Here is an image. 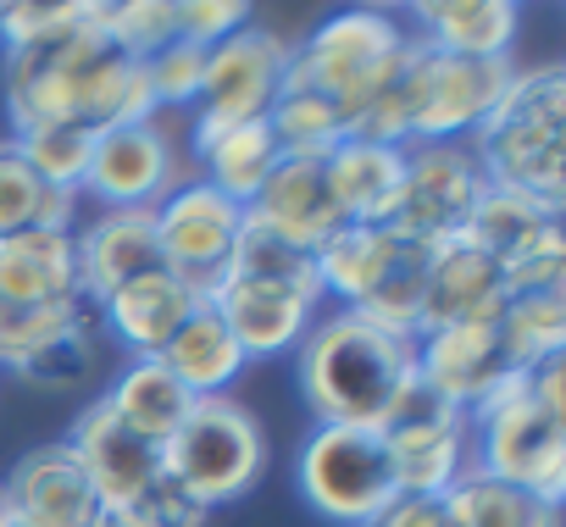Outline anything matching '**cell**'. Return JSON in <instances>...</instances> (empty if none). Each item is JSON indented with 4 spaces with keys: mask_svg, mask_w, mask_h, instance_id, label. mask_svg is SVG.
<instances>
[{
    "mask_svg": "<svg viewBox=\"0 0 566 527\" xmlns=\"http://www.w3.org/2000/svg\"><path fill=\"white\" fill-rule=\"evenodd\" d=\"M7 112L18 134L45 123H84L101 134L156 117V101L145 84V62L123 56L90 7L84 29L34 51H7Z\"/></svg>",
    "mask_w": 566,
    "mask_h": 527,
    "instance_id": "obj_1",
    "label": "cell"
},
{
    "mask_svg": "<svg viewBox=\"0 0 566 527\" xmlns=\"http://www.w3.org/2000/svg\"><path fill=\"white\" fill-rule=\"evenodd\" d=\"M411 378H417V339L389 334L361 312H328L301 339V394L317 428L378 433Z\"/></svg>",
    "mask_w": 566,
    "mask_h": 527,
    "instance_id": "obj_2",
    "label": "cell"
},
{
    "mask_svg": "<svg viewBox=\"0 0 566 527\" xmlns=\"http://www.w3.org/2000/svg\"><path fill=\"white\" fill-rule=\"evenodd\" d=\"M489 189H511L544 205H566V73H511L494 112L467 134Z\"/></svg>",
    "mask_w": 566,
    "mask_h": 527,
    "instance_id": "obj_3",
    "label": "cell"
},
{
    "mask_svg": "<svg viewBox=\"0 0 566 527\" xmlns=\"http://www.w3.org/2000/svg\"><path fill=\"white\" fill-rule=\"evenodd\" d=\"M478 472L560 505L566 499V361H544L511 378L472 411Z\"/></svg>",
    "mask_w": 566,
    "mask_h": 527,
    "instance_id": "obj_4",
    "label": "cell"
},
{
    "mask_svg": "<svg viewBox=\"0 0 566 527\" xmlns=\"http://www.w3.org/2000/svg\"><path fill=\"white\" fill-rule=\"evenodd\" d=\"M406 45H411V34L389 12H373V7L339 12L290 51L283 89L334 101L345 112V128H350L361 117V106L395 78V67L406 62Z\"/></svg>",
    "mask_w": 566,
    "mask_h": 527,
    "instance_id": "obj_5",
    "label": "cell"
},
{
    "mask_svg": "<svg viewBox=\"0 0 566 527\" xmlns=\"http://www.w3.org/2000/svg\"><path fill=\"white\" fill-rule=\"evenodd\" d=\"M167 477H178L206 510L244 499L266 472V433L233 394H206L161 444Z\"/></svg>",
    "mask_w": 566,
    "mask_h": 527,
    "instance_id": "obj_6",
    "label": "cell"
},
{
    "mask_svg": "<svg viewBox=\"0 0 566 527\" xmlns=\"http://www.w3.org/2000/svg\"><path fill=\"white\" fill-rule=\"evenodd\" d=\"M301 494L317 516L339 527H373L395 499V466L373 428H317L301 444Z\"/></svg>",
    "mask_w": 566,
    "mask_h": 527,
    "instance_id": "obj_7",
    "label": "cell"
},
{
    "mask_svg": "<svg viewBox=\"0 0 566 527\" xmlns=\"http://www.w3.org/2000/svg\"><path fill=\"white\" fill-rule=\"evenodd\" d=\"M461 239L472 250H483L505 273L511 295L566 289V222H560V205H544V200H527V194H511V189H483V200L472 205Z\"/></svg>",
    "mask_w": 566,
    "mask_h": 527,
    "instance_id": "obj_8",
    "label": "cell"
},
{
    "mask_svg": "<svg viewBox=\"0 0 566 527\" xmlns=\"http://www.w3.org/2000/svg\"><path fill=\"white\" fill-rule=\"evenodd\" d=\"M378 439L389 450L400 494L444 499L461 483V472L472 466V417L455 411L450 400H439L422 378H411L400 389V400L389 405Z\"/></svg>",
    "mask_w": 566,
    "mask_h": 527,
    "instance_id": "obj_9",
    "label": "cell"
},
{
    "mask_svg": "<svg viewBox=\"0 0 566 527\" xmlns=\"http://www.w3.org/2000/svg\"><path fill=\"white\" fill-rule=\"evenodd\" d=\"M511 73H516L511 56L505 62H467V56H439L422 40H411V56H406L411 145H467V134L505 95Z\"/></svg>",
    "mask_w": 566,
    "mask_h": 527,
    "instance_id": "obj_10",
    "label": "cell"
},
{
    "mask_svg": "<svg viewBox=\"0 0 566 527\" xmlns=\"http://www.w3.org/2000/svg\"><path fill=\"white\" fill-rule=\"evenodd\" d=\"M290 40L272 29H239L222 45L206 51V78H200V112H195V145L217 139L222 128L239 123H261L277 95H283V73H290Z\"/></svg>",
    "mask_w": 566,
    "mask_h": 527,
    "instance_id": "obj_11",
    "label": "cell"
},
{
    "mask_svg": "<svg viewBox=\"0 0 566 527\" xmlns=\"http://www.w3.org/2000/svg\"><path fill=\"white\" fill-rule=\"evenodd\" d=\"M239 222H244V205L217 194L211 183L189 178L184 189H172L161 205H156V244H161V267L195 295L211 306V295L222 289L228 278V255H233V239H239Z\"/></svg>",
    "mask_w": 566,
    "mask_h": 527,
    "instance_id": "obj_12",
    "label": "cell"
},
{
    "mask_svg": "<svg viewBox=\"0 0 566 527\" xmlns=\"http://www.w3.org/2000/svg\"><path fill=\"white\" fill-rule=\"evenodd\" d=\"M483 189V167L467 145H406V178L384 228L417 244H450L461 239Z\"/></svg>",
    "mask_w": 566,
    "mask_h": 527,
    "instance_id": "obj_13",
    "label": "cell"
},
{
    "mask_svg": "<svg viewBox=\"0 0 566 527\" xmlns=\"http://www.w3.org/2000/svg\"><path fill=\"white\" fill-rule=\"evenodd\" d=\"M184 183H189V172H184L178 139L156 117L117 123V128H101L95 134V156H90L84 189L101 194L112 211H123V205H150L156 211Z\"/></svg>",
    "mask_w": 566,
    "mask_h": 527,
    "instance_id": "obj_14",
    "label": "cell"
},
{
    "mask_svg": "<svg viewBox=\"0 0 566 527\" xmlns=\"http://www.w3.org/2000/svg\"><path fill=\"white\" fill-rule=\"evenodd\" d=\"M0 499L7 516L29 527H106V505L67 439L18 455V466L0 477Z\"/></svg>",
    "mask_w": 566,
    "mask_h": 527,
    "instance_id": "obj_15",
    "label": "cell"
},
{
    "mask_svg": "<svg viewBox=\"0 0 566 527\" xmlns=\"http://www.w3.org/2000/svg\"><path fill=\"white\" fill-rule=\"evenodd\" d=\"M417 378L450 400L455 411H478L483 400H494L511 378H522V367L505 356L494 323H478V328H439V334H422L417 339Z\"/></svg>",
    "mask_w": 566,
    "mask_h": 527,
    "instance_id": "obj_16",
    "label": "cell"
},
{
    "mask_svg": "<svg viewBox=\"0 0 566 527\" xmlns=\"http://www.w3.org/2000/svg\"><path fill=\"white\" fill-rule=\"evenodd\" d=\"M511 289L505 273L483 250H472L467 239L433 244L428 255V284H422V317H417V339L439 334V328H478L494 323L505 312Z\"/></svg>",
    "mask_w": 566,
    "mask_h": 527,
    "instance_id": "obj_17",
    "label": "cell"
},
{
    "mask_svg": "<svg viewBox=\"0 0 566 527\" xmlns=\"http://www.w3.org/2000/svg\"><path fill=\"white\" fill-rule=\"evenodd\" d=\"M161 273V244H156V211L150 205H123L95 217L78 233V295L90 312H101L123 284Z\"/></svg>",
    "mask_w": 566,
    "mask_h": 527,
    "instance_id": "obj_18",
    "label": "cell"
},
{
    "mask_svg": "<svg viewBox=\"0 0 566 527\" xmlns=\"http://www.w3.org/2000/svg\"><path fill=\"white\" fill-rule=\"evenodd\" d=\"M317 306H323L317 295H301L290 284H261V278H222V289L211 295V312L222 317V328L233 334L244 361L295 350L312 334Z\"/></svg>",
    "mask_w": 566,
    "mask_h": 527,
    "instance_id": "obj_19",
    "label": "cell"
},
{
    "mask_svg": "<svg viewBox=\"0 0 566 527\" xmlns=\"http://www.w3.org/2000/svg\"><path fill=\"white\" fill-rule=\"evenodd\" d=\"M73 455L84 461V472H90V483H95V494H101V505H106V521L123 510V505H134L167 466H161V444H150V439H139L134 428H123L112 411H106V400H95L78 422H73Z\"/></svg>",
    "mask_w": 566,
    "mask_h": 527,
    "instance_id": "obj_20",
    "label": "cell"
},
{
    "mask_svg": "<svg viewBox=\"0 0 566 527\" xmlns=\"http://www.w3.org/2000/svg\"><path fill=\"white\" fill-rule=\"evenodd\" d=\"M250 217H261L266 228H277L283 239H295L306 250L328 244L345 217L334 205V189H328V167L323 156H277V167L266 172L261 194L244 205Z\"/></svg>",
    "mask_w": 566,
    "mask_h": 527,
    "instance_id": "obj_21",
    "label": "cell"
},
{
    "mask_svg": "<svg viewBox=\"0 0 566 527\" xmlns=\"http://www.w3.org/2000/svg\"><path fill=\"white\" fill-rule=\"evenodd\" d=\"M0 295L18 306H78V233L34 228L0 239Z\"/></svg>",
    "mask_w": 566,
    "mask_h": 527,
    "instance_id": "obj_22",
    "label": "cell"
},
{
    "mask_svg": "<svg viewBox=\"0 0 566 527\" xmlns=\"http://www.w3.org/2000/svg\"><path fill=\"white\" fill-rule=\"evenodd\" d=\"M195 306H206V301H195V295L161 267V273H145V278L123 284V289L101 306V317H106V328L117 334V345H123L134 361H145V356H161V350H167V339L189 323Z\"/></svg>",
    "mask_w": 566,
    "mask_h": 527,
    "instance_id": "obj_23",
    "label": "cell"
},
{
    "mask_svg": "<svg viewBox=\"0 0 566 527\" xmlns=\"http://www.w3.org/2000/svg\"><path fill=\"white\" fill-rule=\"evenodd\" d=\"M417 23H422L417 40L439 56L505 62L522 29V12L511 0H428V7H417Z\"/></svg>",
    "mask_w": 566,
    "mask_h": 527,
    "instance_id": "obj_24",
    "label": "cell"
},
{
    "mask_svg": "<svg viewBox=\"0 0 566 527\" xmlns=\"http://www.w3.org/2000/svg\"><path fill=\"white\" fill-rule=\"evenodd\" d=\"M323 167H328V189H334V205L345 222H367V228L389 222L400 178H406V150L373 145V139H345L323 156Z\"/></svg>",
    "mask_w": 566,
    "mask_h": 527,
    "instance_id": "obj_25",
    "label": "cell"
},
{
    "mask_svg": "<svg viewBox=\"0 0 566 527\" xmlns=\"http://www.w3.org/2000/svg\"><path fill=\"white\" fill-rule=\"evenodd\" d=\"M195 400H206V394H228V383L239 378V367H244V350L233 345V334L222 328V317L211 312V306H195L189 312V323L167 339V350L156 356Z\"/></svg>",
    "mask_w": 566,
    "mask_h": 527,
    "instance_id": "obj_26",
    "label": "cell"
},
{
    "mask_svg": "<svg viewBox=\"0 0 566 527\" xmlns=\"http://www.w3.org/2000/svg\"><path fill=\"white\" fill-rule=\"evenodd\" d=\"M101 400H106V411H112L123 428H134V433L150 439V444H167L172 428H178V422L189 417V405H195V394H189L156 356L134 361Z\"/></svg>",
    "mask_w": 566,
    "mask_h": 527,
    "instance_id": "obj_27",
    "label": "cell"
},
{
    "mask_svg": "<svg viewBox=\"0 0 566 527\" xmlns=\"http://www.w3.org/2000/svg\"><path fill=\"white\" fill-rule=\"evenodd\" d=\"M195 161H200V183H211L217 194L250 205L266 183V172L277 167V139L261 123H239V128H222L217 139L195 145Z\"/></svg>",
    "mask_w": 566,
    "mask_h": 527,
    "instance_id": "obj_28",
    "label": "cell"
},
{
    "mask_svg": "<svg viewBox=\"0 0 566 527\" xmlns=\"http://www.w3.org/2000/svg\"><path fill=\"white\" fill-rule=\"evenodd\" d=\"M494 334L522 372H533L544 361H566V289L511 295L505 312L494 317Z\"/></svg>",
    "mask_w": 566,
    "mask_h": 527,
    "instance_id": "obj_29",
    "label": "cell"
},
{
    "mask_svg": "<svg viewBox=\"0 0 566 527\" xmlns=\"http://www.w3.org/2000/svg\"><path fill=\"white\" fill-rule=\"evenodd\" d=\"M444 510L455 527H560V505H544L478 466L461 472V483L444 494Z\"/></svg>",
    "mask_w": 566,
    "mask_h": 527,
    "instance_id": "obj_30",
    "label": "cell"
},
{
    "mask_svg": "<svg viewBox=\"0 0 566 527\" xmlns=\"http://www.w3.org/2000/svg\"><path fill=\"white\" fill-rule=\"evenodd\" d=\"M228 278H261V284H290L301 295H317L323 301V284H317V261L306 244L283 239L277 228H266L261 217L244 211L239 222V239H233V255H228Z\"/></svg>",
    "mask_w": 566,
    "mask_h": 527,
    "instance_id": "obj_31",
    "label": "cell"
},
{
    "mask_svg": "<svg viewBox=\"0 0 566 527\" xmlns=\"http://www.w3.org/2000/svg\"><path fill=\"white\" fill-rule=\"evenodd\" d=\"M73 211L78 194L51 189L45 178L29 172V161L12 145H0V239L34 233V228H73Z\"/></svg>",
    "mask_w": 566,
    "mask_h": 527,
    "instance_id": "obj_32",
    "label": "cell"
},
{
    "mask_svg": "<svg viewBox=\"0 0 566 527\" xmlns=\"http://www.w3.org/2000/svg\"><path fill=\"white\" fill-rule=\"evenodd\" d=\"M12 150L29 161L34 178H45L51 189L62 194H78L84 178H90V156H95V128L84 123H45V128H29L12 139Z\"/></svg>",
    "mask_w": 566,
    "mask_h": 527,
    "instance_id": "obj_33",
    "label": "cell"
},
{
    "mask_svg": "<svg viewBox=\"0 0 566 527\" xmlns=\"http://www.w3.org/2000/svg\"><path fill=\"white\" fill-rule=\"evenodd\" d=\"M266 128H272V139H277V156H328L334 145L350 139L345 112H339L334 101L301 95V89H295V95H290V89L277 95V106L266 112Z\"/></svg>",
    "mask_w": 566,
    "mask_h": 527,
    "instance_id": "obj_34",
    "label": "cell"
},
{
    "mask_svg": "<svg viewBox=\"0 0 566 527\" xmlns=\"http://www.w3.org/2000/svg\"><path fill=\"white\" fill-rule=\"evenodd\" d=\"M95 312L78 306H18L0 295V367H23L34 350H45L51 339L73 334L78 323H90Z\"/></svg>",
    "mask_w": 566,
    "mask_h": 527,
    "instance_id": "obj_35",
    "label": "cell"
},
{
    "mask_svg": "<svg viewBox=\"0 0 566 527\" xmlns=\"http://www.w3.org/2000/svg\"><path fill=\"white\" fill-rule=\"evenodd\" d=\"M95 18L134 62H150L161 45L178 40V0H123V7H95Z\"/></svg>",
    "mask_w": 566,
    "mask_h": 527,
    "instance_id": "obj_36",
    "label": "cell"
},
{
    "mask_svg": "<svg viewBox=\"0 0 566 527\" xmlns=\"http://www.w3.org/2000/svg\"><path fill=\"white\" fill-rule=\"evenodd\" d=\"M95 0H18V7H0V40L7 51H34L51 45L73 29H84Z\"/></svg>",
    "mask_w": 566,
    "mask_h": 527,
    "instance_id": "obj_37",
    "label": "cell"
},
{
    "mask_svg": "<svg viewBox=\"0 0 566 527\" xmlns=\"http://www.w3.org/2000/svg\"><path fill=\"white\" fill-rule=\"evenodd\" d=\"M23 383H34V389H78L90 372H95V317L90 323H78L73 334H62V339H51L45 350H34L23 367H12Z\"/></svg>",
    "mask_w": 566,
    "mask_h": 527,
    "instance_id": "obj_38",
    "label": "cell"
},
{
    "mask_svg": "<svg viewBox=\"0 0 566 527\" xmlns=\"http://www.w3.org/2000/svg\"><path fill=\"white\" fill-rule=\"evenodd\" d=\"M200 78H206V45H189V40H172L145 62V84H150L156 112L161 106H195Z\"/></svg>",
    "mask_w": 566,
    "mask_h": 527,
    "instance_id": "obj_39",
    "label": "cell"
},
{
    "mask_svg": "<svg viewBox=\"0 0 566 527\" xmlns=\"http://www.w3.org/2000/svg\"><path fill=\"white\" fill-rule=\"evenodd\" d=\"M206 516H211V510H206L178 477L161 472V477H156L134 505H123L106 527H206Z\"/></svg>",
    "mask_w": 566,
    "mask_h": 527,
    "instance_id": "obj_40",
    "label": "cell"
},
{
    "mask_svg": "<svg viewBox=\"0 0 566 527\" xmlns=\"http://www.w3.org/2000/svg\"><path fill=\"white\" fill-rule=\"evenodd\" d=\"M250 29V7L244 0H178V40L189 45H222L228 34Z\"/></svg>",
    "mask_w": 566,
    "mask_h": 527,
    "instance_id": "obj_41",
    "label": "cell"
},
{
    "mask_svg": "<svg viewBox=\"0 0 566 527\" xmlns=\"http://www.w3.org/2000/svg\"><path fill=\"white\" fill-rule=\"evenodd\" d=\"M373 527H455L444 499H428V494H400Z\"/></svg>",
    "mask_w": 566,
    "mask_h": 527,
    "instance_id": "obj_42",
    "label": "cell"
},
{
    "mask_svg": "<svg viewBox=\"0 0 566 527\" xmlns=\"http://www.w3.org/2000/svg\"><path fill=\"white\" fill-rule=\"evenodd\" d=\"M0 527H29V521H18V516H0Z\"/></svg>",
    "mask_w": 566,
    "mask_h": 527,
    "instance_id": "obj_43",
    "label": "cell"
},
{
    "mask_svg": "<svg viewBox=\"0 0 566 527\" xmlns=\"http://www.w3.org/2000/svg\"><path fill=\"white\" fill-rule=\"evenodd\" d=\"M0 516H7V499H0Z\"/></svg>",
    "mask_w": 566,
    "mask_h": 527,
    "instance_id": "obj_44",
    "label": "cell"
}]
</instances>
